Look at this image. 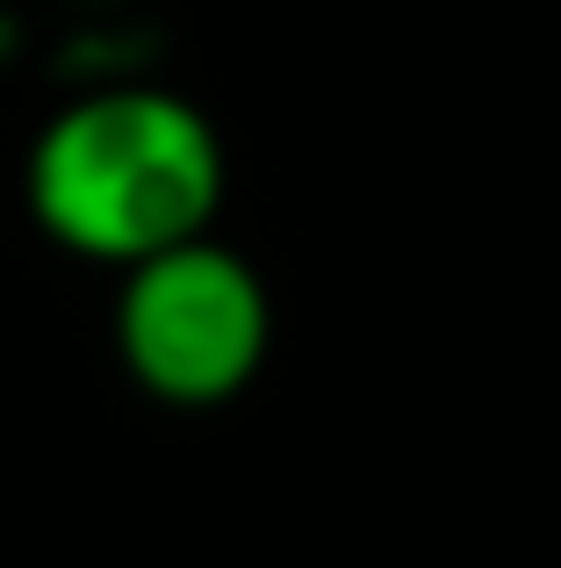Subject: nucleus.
<instances>
[{
  "mask_svg": "<svg viewBox=\"0 0 561 568\" xmlns=\"http://www.w3.org/2000/svg\"><path fill=\"white\" fill-rule=\"evenodd\" d=\"M231 159L216 123L173 87H94L37 130L22 202L58 252L137 266L166 245L210 237L224 216Z\"/></svg>",
  "mask_w": 561,
  "mask_h": 568,
  "instance_id": "1",
  "label": "nucleus"
},
{
  "mask_svg": "<svg viewBox=\"0 0 561 568\" xmlns=\"http://www.w3.org/2000/svg\"><path fill=\"white\" fill-rule=\"evenodd\" d=\"M267 346H274V295L259 266L216 231L123 266L115 361L152 403L216 410L267 367Z\"/></svg>",
  "mask_w": 561,
  "mask_h": 568,
  "instance_id": "2",
  "label": "nucleus"
}]
</instances>
